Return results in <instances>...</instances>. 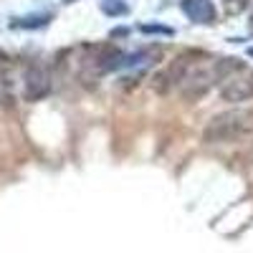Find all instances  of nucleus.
Wrapping results in <instances>:
<instances>
[{
	"mask_svg": "<svg viewBox=\"0 0 253 253\" xmlns=\"http://www.w3.org/2000/svg\"><path fill=\"white\" fill-rule=\"evenodd\" d=\"M253 134V112L251 109H230L220 112L208 122L203 129V139L208 144H223V142H241Z\"/></svg>",
	"mask_w": 253,
	"mask_h": 253,
	"instance_id": "1",
	"label": "nucleus"
},
{
	"mask_svg": "<svg viewBox=\"0 0 253 253\" xmlns=\"http://www.w3.org/2000/svg\"><path fill=\"white\" fill-rule=\"evenodd\" d=\"M200 58H203V53H198V51H187V53L175 56L170 63H167V69H162L152 79V91L165 96V94H170L175 86H182L185 76L190 74V69H193Z\"/></svg>",
	"mask_w": 253,
	"mask_h": 253,
	"instance_id": "2",
	"label": "nucleus"
},
{
	"mask_svg": "<svg viewBox=\"0 0 253 253\" xmlns=\"http://www.w3.org/2000/svg\"><path fill=\"white\" fill-rule=\"evenodd\" d=\"M220 94L225 101H248L253 99V71L238 66L233 74H228L220 84Z\"/></svg>",
	"mask_w": 253,
	"mask_h": 253,
	"instance_id": "3",
	"label": "nucleus"
},
{
	"mask_svg": "<svg viewBox=\"0 0 253 253\" xmlns=\"http://www.w3.org/2000/svg\"><path fill=\"white\" fill-rule=\"evenodd\" d=\"M51 89V79H48V71L41 69V66H31L28 74H26V86H23V94L26 99L36 101L41 96H46Z\"/></svg>",
	"mask_w": 253,
	"mask_h": 253,
	"instance_id": "4",
	"label": "nucleus"
},
{
	"mask_svg": "<svg viewBox=\"0 0 253 253\" xmlns=\"http://www.w3.org/2000/svg\"><path fill=\"white\" fill-rule=\"evenodd\" d=\"M246 8V0H225V10L228 13H238Z\"/></svg>",
	"mask_w": 253,
	"mask_h": 253,
	"instance_id": "5",
	"label": "nucleus"
}]
</instances>
